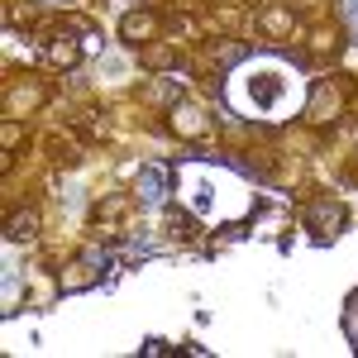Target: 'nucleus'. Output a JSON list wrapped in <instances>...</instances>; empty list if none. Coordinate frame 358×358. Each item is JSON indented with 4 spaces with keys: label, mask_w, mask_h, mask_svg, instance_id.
<instances>
[{
    "label": "nucleus",
    "mask_w": 358,
    "mask_h": 358,
    "mask_svg": "<svg viewBox=\"0 0 358 358\" xmlns=\"http://www.w3.org/2000/svg\"><path fill=\"white\" fill-rule=\"evenodd\" d=\"M339 115H344V91H339V82L320 77L315 91H310V120H315V124H334Z\"/></svg>",
    "instance_id": "f257e3e1"
},
{
    "label": "nucleus",
    "mask_w": 358,
    "mask_h": 358,
    "mask_svg": "<svg viewBox=\"0 0 358 358\" xmlns=\"http://www.w3.org/2000/svg\"><path fill=\"white\" fill-rule=\"evenodd\" d=\"M306 224H310V234H315V239H334V234L349 224V215H344V206H339V201H320V206H310V210H306Z\"/></svg>",
    "instance_id": "f03ea898"
},
{
    "label": "nucleus",
    "mask_w": 358,
    "mask_h": 358,
    "mask_svg": "<svg viewBox=\"0 0 358 358\" xmlns=\"http://www.w3.org/2000/svg\"><path fill=\"white\" fill-rule=\"evenodd\" d=\"M86 43H77L72 34H48L43 43H38V53H43V62H53L57 72H67V67H77V57H82Z\"/></svg>",
    "instance_id": "7ed1b4c3"
},
{
    "label": "nucleus",
    "mask_w": 358,
    "mask_h": 358,
    "mask_svg": "<svg viewBox=\"0 0 358 358\" xmlns=\"http://www.w3.org/2000/svg\"><path fill=\"white\" fill-rule=\"evenodd\" d=\"M258 29H263V38H292L296 34V15L287 5H263L258 10Z\"/></svg>",
    "instance_id": "20e7f679"
},
{
    "label": "nucleus",
    "mask_w": 358,
    "mask_h": 358,
    "mask_svg": "<svg viewBox=\"0 0 358 358\" xmlns=\"http://www.w3.org/2000/svg\"><path fill=\"white\" fill-rule=\"evenodd\" d=\"M158 29H163V20H158V15H148V10H134V15H124L120 34H124V43H148Z\"/></svg>",
    "instance_id": "39448f33"
},
{
    "label": "nucleus",
    "mask_w": 358,
    "mask_h": 358,
    "mask_svg": "<svg viewBox=\"0 0 358 358\" xmlns=\"http://www.w3.org/2000/svg\"><path fill=\"white\" fill-rule=\"evenodd\" d=\"M206 124H210V120H206V115L196 110V106H177V110L167 115V129H172V134H182V138L206 134Z\"/></svg>",
    "instance_id": "423d86ee"
},
{
    "label": "nucleus",
    "mask_w": 358,
    "mask_h": 358,
    "mask_svg": "<svg viewBox=\"0 0 358 358\" xmlns=\"http://www.w3.org/2000/svg\"><path fill=\"white\" fill-rule=\"evenodd\" d=\"M34 234H38V210H20V215H10V224H5V239L29 244Z\"/></svg>",
    "instance_id": "0eeeda50"
},
{
    "label": "nucleus",
    "mask_w": 358,
    "mask_h": 358,
    "mask_svg": "<svg viewBox=\"0 0 358 358\" xmlns=\"http://www.w3.org/2000/svg\"><path fill=\"white\" fill-rule=\"evenodd\" d=\"M143 196H158V172H143Z\"/></svg>",
    "instance_id": "6e6552de"
},
{
    "label": "nucleus",
    "mask_w": 358,
    "mask_h": 358,
    "mask_svg": "<svg viewBox=\"0 0 358 358\" xmlns=\"http://www.w3.org/2000/svg\"><path fill=\"white\" fill-rule=\"evenodd\" d=\"M349 310H358V292H354V296H349Z\"/></svg>",
    "instance_id": "1a4fd4ad"
}]
</instances>
